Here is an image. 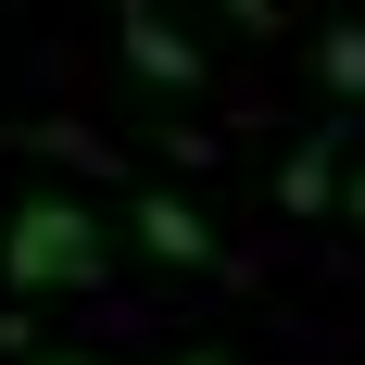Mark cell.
<instances>
[{
	"mask_svg": "<svg viewBox=\"0 0 365 365\" xmlns=\"http://www.w3.org/2000/svg\"><path fill=\"white\" fill-rule=\"evenodd\" d=\"M227 13H240V26H252V38H264V26H277V0H227Z\"/></svg>",
	"mask_w": 365,
	"mask_h": 365,
	"instance_id": "obj_6",
	"label": "cell"
},
{
	"mask_svg": "<svg viewBox=\"0 0 365 365\" xmlns=\"http://www.w3.org/2000/svg\"><path fill=\"white\" fill-rule=\"evenodd\" d=\"M113 26H126V63H139L151 88H202V51H189V38L164 26L151 0H113Z\"/></svg>",
	"mask_w": 365,
	"mask_h": 365,
	"instance_id": "obj_3",
	"label": "cell"
},
{
	"mask_svg": "<svg viewBox=\"0 0 365 365\" xmlns=\"http://www.w3.org/2000/svg\"><path fill=\"white\" fill-rule=\"evenodd\" d=\"M101 264H113V240H101V215H88L76 189L13 202V227H0V277H13V290H88Z\"/></svg>",
	"mask_w": 365,
	"mask_h": 365,
	"instance_id": "obj_1",
	"label": "cell"
},
{
	"mask_svg": "<svg viewBox=\"0 0 365 365\" xmlns=\"http://www.w3.org/2000/svg\"><path fill=\"white\" fill-rule=\"evenodd\" d=\"M126 240H139L151 264H215V227H202V202H177V189H139V202H126Z\"/></svg>",
	"mask_w": 365,
	"mask_h": 365,
	"instance_id": "obj_2",
	"label": "cell"
},
{
	"mask_svg": "<svg viewBox=\"0 0 365 365\" xmlns=\"http://www.w3.org/2000/svg\"><path fill=\"white\" fill-rule=\"evenodd\" d=\"M315 63H328V88H340V101H365V26H340Z\"/></svg>",
	"mask_w": 365,
	"mask_h": 365,
	"instance_id": "obj_5",
	"label": "cell"
},
{
	"mask_svg": "<svg viewBox=\"0 0 365 365\" xmlns=\"http://www.w3.org/2000/svg\"><path fill=\"white\" fill-rule=\"evenodd\" d=\"M277 202H290V215H328V202H340V139L290 151V164H277Z\"/></svg>",
	"mask_w": 365,
	"mask_h": 365,
	"instance_id": "obj_4",
	"label": "cell"
},
{
	"mask_svg": "<svg viewBox=\"0 0 365 365\" xmlns=\"http://www.w3.org/2000/svg\"><path fill=\"white\" fill-rule=\"evenodd\" d=\"M340 215H353V227H365V164H353V177H340Z\"/></svg>",
	"mask_w": 365,
	"mask_h": 365,
	"instance_id": "obj_7",
	"label": "cell"
},
{
	"mask_svg": "<svg viewBox=\"0 0 365 365\" xmlns=\"http://www.w3.org/2000/svg\"><path fill=\"white\" fill-rule=\"evenodd\" d=\"M189 365H227V353H189Z\"/></svg>",
	"mask_w": 365,
	"mask_h": 365,
	"instance_id": "obj_8",
	"label": "cell"
},
{
	"mask_svg": "<svg viewBox=\"0 0 365 365\" xmlns=\"http://www.w3.org/2000/svg\"><path fill=\"white\" fill-rule=\"evenodd\" d=\"M51 365H88V353H51Z\"/></svg>",
	"mask_w": 365,
	"mask_h": 365,
	"instance_id": "obj_9",
	"label": "cell"
}]
</instances>
